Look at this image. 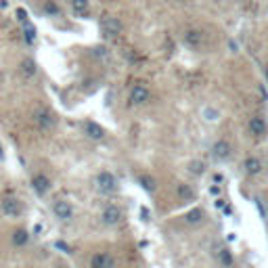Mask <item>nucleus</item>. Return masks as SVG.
<instances>
[{"mask_svg":"<svg viewBox=\"0 0 268 268\" xmlns=\"http://www.w3.org/2000/svg\"><path fill=\"white\" fill-rule=\"evenodd\" d=\"M0 212H2L4 216H8V218H19L21 214H23V208H21L19 199H15V197H4L2 201H0Z\"/></svg>","mask_w":268,"mask_h":268,"instance_id":"423d86ee","label":"nucleus"},{"mask_svg":"<svg viewBox=\"0 0 268 268\" xmlns=\"http://www.w3.org/2000/svg\"><path fill=\"white\" fill-rule=\"evenodd\" d=\"M44 13L50 15V17H57L61 13V8H59V4L55 2V0H46V2H44Z\"/></svg>","mask_w":268,"mask_h":268,"instance_id":"412c9836","label":"nucleus"},{"mask_svg":"<svg viewBox=\"0 0 268 268\" xmlns=\"http://www.w3.org/2000/svg\"><path fill=\"white\" fill-rule=\"evenodd\" d=\"M90 55H92L96 61H107V59H109V48H107V46H94V48L90 50Z\"/></svg>","mask_w":268,"mask_h":268,"instance_id":"aec40b11","label":"nucleus"},{"mask_svg":"<svg viewBox=\"0 0 268 268\" xmlns=\"http://www.w3.org/2000/svg\"><path fill=\"white\" fill-rule=\"evenodd\" d=\"M264 76H266V80H268V67H266V69H264Z\"/></svg>","mask_w":268,"mask_h":268,"instance_id":"a878e982","label":"nucleus"},{"mask_svg":"<svg viewBox=\"0 0 268 268\" xmlns=\"http://www.w3.org/2000/svg\"><path fill=\"white\" fill-rule=\"evenodd\" d=\"M34 124L38 126L42 132H48L57 126V118H55V113L48 111V109H40V111H36L34 113Z\"/></svg>","mask_w":268,"mask_h":268,"instance_id":"20e7f679","label":"nucleus"},{"mask_svg":"<svg viewBox=\"0 0 268 268\" xmlns=\"http://www.w3.org/2000/svg\"><path fill=\"white\" fill-rule=\"evenodd\" d=\"M52 214H55V218H59L61 222H69L74 218V205L65 199H59L52 203Z\"/></svg>","mask_w":268,"mask_h":268,"instance_id":"0eeeda50","label":"nucleus"},{"mask_svg":"<svg viewBox=\"0 0 268 268\" xmlns=\"http://www.w3.org/2000/svg\"><path fill=\"white\" fill-rule=\"evenodd\" d=\"M149 101H151L149 86H145V84H134V86L130 88V94H128L130 107H142V105H147Z\"/></svg>","mask_w":268,"mask_h":268,"instance_id":"f03ea898","label":"nucleus"},{"mask_svg":"<svg viewBox=\"0 0 268 268\" xmlns=\"http://www.w3.org/2000/svg\"><path fill=\"white\" fill-rule=\"evenodd\" d=\"M243 168H245V172H247L249 176H256V174L262 172V162H260L258 157H247L245 164H243Z\"/></svg>","mask_w":268,"mask_h":268,"instance_id":"2eb2a0df","label":"nucleus"},{"mask_svg":"<svg viewBox=\"0 0 268 268\" xmlns=\"http://www.w3.org/2000/svg\"><path fill=\"white\" fill-rule=\"evenodd\" d=\"M69 8L76 17L84 19V17L90 15V0H69Z\"/></svg>","mask_w":268,"mask_h":268,"instance_id":"9b49d317","label":"nucleus"},{"mask_svg":"<svg viewBox=\"0 0 268 268\" xmlns=\"http://www.w3.org/2000/svg\"><path fill=\"white\" fill-rule=\"evenodd\" d=\"M182 42L186 44L189 48H199L201 44H203V34L199 32V30H186L184 34H182Z\"/></svg>","mask_w":268,"mask_h":268,"instance_id":"f8f14e48","label":"nucleus"},{"mask_svg":"<svg viewBox=\"0 0 268 268\" xmlns=\"http://www.w3.org/2000/svg\"><path fill=\"white\" fill-rule=\"evenodd\" d=\"M96 189H99L101 193H105V195L115 193V189H118V178H115L111 172L103 170V172L96 174Z\"/></svg>","mask_w":268,"mask_h":268,"instance_id":"7ed1b4c3","label":"nucleus"},{"mask_svg":"<svg viewBox=\"0 0 268 268\" xmlns=\"http://www.w3.org/2000/svg\"><path fill=\"white\" fill-rule=\"evenodd\" d=\"M138 180H140V184L145 186L147 191H151V193L155 191V180H153V178H149V176H138Z\"/></svg>","mask_w":268,"mask_h":268,"instance_id":"5701e85b","label":"nucleus"},{"mask_svg":"<svg viewBox=\"0 0 268 268\" xmlns=\"http://www.w3.org/2000/svg\"><path fill=\"white\" fill-rule=\"evenodd\" d=\"M266 130H268V126H266L264 118H260V115H254V118L249 120V132H252L254 136H264Z\"/></svg>","mask_w":268,"mask_h":268,"instance_id":"4468645a","label":"nucleus"},{"mask_svg":"<svg viewBox=\"0 0 268 268\" xmlns=\"http://www.w3.org/2000/svg\"><path fill=\"white\" fill-rule=\"evenodd\" d=\"M124 218V212L118 208V205H107L101 214V222L105 226H118Z\"/></svg>","mask_w":268,"mask_h":268,"instance_id":"39448f33","label":"nucleus"},{"mask_svg":"<svg viewBox=\"0 0 268 268\" xmlns=\"http://www.w3.org/2000/svg\"><path fill=\"white\" fill-rule=\"evenodd\" d=\"M84 134L90 140H103L105 138V128L101 126V124H96V122H84Z\"/></svg>","mask_w":268,"mask_h":268,"instance_id":"9d476101","label":"nucleus"},{"mask_svg":"<svg viewBox=\"0 0 268 268\" xmlns=\"http://www.w3.org/2000/svg\"><path fill=\"white\" fill-rule=\"evenodd\" d=\"M176 195L180 197L182 201H193L195 199V191L191 189L189 184H178L176 186Z\"/></svg>","mask_w":268,"mask_h":268,"instance_id":"f3484780","label":"nucleus"},{"mask_svg":"<svg viewBox=\"0 0 268 268\" xmlns=\"http://www.w3.org/2000/svg\"><path fill=\"white\" fill-rule=\"evenodd\" d=\"M90 268H115V260L109 254H94L90 258Z\"/></svg>","mask_w":268,"mask_h":268,"instance_id":"ddd939ff","label":"nucleus"},{"mask_svg":"<svg viewBox=\"0 0 268 268\" xmlns=\"http://www.w3.org/2000/svg\"><path fill=\"white\" fill-rule=\"evenodd\" d=\"M28 241H30V233L25 228H17L13 233V245L23 247V245H28Z\"/></svg>","mask_w":268,"mask_h":268,"instance_id":"dca6fc26","label":"nucleus"},{"mask_svg":"<svg viewBox=\"0 0 268 268\" xmlns=\"http://www.w3.org/2000/svg\"><path fill=\"white\" fill-rule=\"evenodd\" d=\"M218 260H220V264L224 268H230V266H233V254H230L226 247H222L218 252Z\"/></svg>","mask_w":268,"mask_h":268,"instance_id":"6ab92c4d","label":"nucleus"},{"mask_svg":"<svg viewBox=\"0 0 268 268\" xmlns=\"http://www.w3.org/2000/svg\"><path fill=\"white\" fill-rule=\"evenodd\" d=\"M99 28L105 38H118V36L124 34V23L115 15H103L99 19Z\"/></svg>","mask_w":268,"mask_h":268,"instance_id":"f257e3e1","label":"nucleus"},{"mask_svg":"<svg viewBox=\"0 0 268 268\" xmlns=\"http://www.w3.org/2000/svg\"><path fill=\"white\" fill-rule=\"evenodd\" d=\"M23 74L25 76H34L36 74V63H34L32 59H25L23 61Z\"/></svg>","mask_w":268,"mask_h":268,"instance_id":"b1692460","label":"nucleus"},{"mask_svg":"<svg viewBox=\"0 0 268 268\" xmlns=\"http://www.w3.org/2000/svg\"><path fill=\"white\" fill-rule=\"evenodd\" d=\"M189 172H191V174L201 176V174L205 172V164H203V162H197V159H195V162H191V164H189Z\"/></svg>","mask_w":268,"mask_h":268,"instance_id":"4be33fe9","label":"nucleus"},{"mask_svg":"<svg viewBox=\"0 0 268 268\" xmlns=\"http://www.w3.org/2000/svg\"><path fill=\"white\" fill-rule=\"evenodd\" d=\"M212 155L214 159H218V162H226V159L230 157V142L228 140H216L212 147Z\"/></svg>","mask_w":268,"mask_h":268,"instance_id":"1a4fd4ad","label":"nucleus"},{"mask_svg":"<svg viewBox=\"0 0 268 268\" xmlns=\"http://www.w3.org/2000/svg\"><path fill=\"white\" fill-rule=\"evenodd\" d=\"M32 189H34L36 195L44 197V195L48 193V189H50V178L46 174H34L32 176Z\"/></svg>","mask_w":268,"mask_h":268,"instance_id":"6e6552de","label":"nucleus"},{"mask_svg":"<svg viewBox=\"0 0 268 268\" xmlns=\"http://www.w3.org/2000/svg\"><path fill=\"white\" fill-rule=\"evenodd\" d=\"M184 220H186V224H201L203 222V210H199V208H195V210H191V212H186V216H184Z\"/></svg>","mask_w":268,"mask_h":268,"instance_id":"a211bd4d","label":"nucleus"},{"mask_svg":"<svg viewBox=\"0 0 268 268\" xmlns=\"http://www.w3.org/2000/svg\"><path fill=\"white\" fill-rule=\"evenodd\" d=\"M205 115H208V118H205V120H212V122H214V120H218V118H216L218 113L214 111V109H205Z\"/></svg>","mask_w":268,"mask_h":268,"instance_id":"393cba45","label":"nucleus"}]
</instances>
